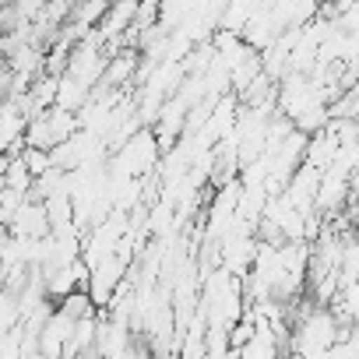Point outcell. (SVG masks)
I'll use <instances>...</instances> for the list:
<instances>
[{
    "label": "cell",
    "mask_w": 359,
    "mask_h": 359,
    "mask_svg": "<svg viewBox=\"0 0 359 359\" xmlns=\"http://www.w3.org/2000/svg\"><path fill=\"white\" fill-rule=\"evenodd\" d=\"M18 158H22V165L29 169V176H32V180H39L43 172H50V169H53L50 151H39V148H22V151H18Z\"/></svg>",
    "instance_id": "6da1fadb"
}]
</instances>
